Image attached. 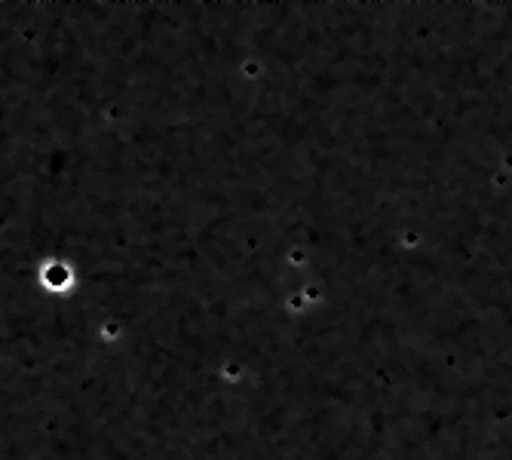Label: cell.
Wrapping results in <instances>:
<instances>
[{
  "mask_svg": "<svg viewBox=\"0 0 512 460\" xmlns=\"http://www.w3.org/2000/svg\"><path fill=\"white\" fill-rule=\"evenodd\" d=\"M40 279H43L46 288H52V292H65V288L74 282V270L68 267L65 261H46L43 267H40Z\"/></svg>",
  "mask_w": 512,
  "mask_h": 460,
  "instance_id": "1",
  "label": "cell"
}]
</instances>
